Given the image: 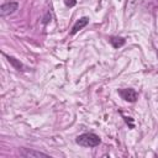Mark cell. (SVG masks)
Listing matches in <instances>:
<instances>
[{
    "mask_svg": "<svg viewBox=\"0 0 158 158\" xmlns=\"http://www.w3.org/2000/svg\"><path fill=\"white\" fill-rule=\"evenodd\" d=\"M75 141H77L78 144L84 146V147H96L100 143V137L98 135H95V133L88 132V133L79 135Z\"/></svg>",
    "mask_w": 158,
    "mask_h": 158,
    "instance_id": "6da1fadb",
    "label": "cell"
},
{
    "mask_svg": "<svg viewBox=\"0 0 158 158\" xmlns=\"http://www.w3.org/2000/svg\"><path fill=\"white\" fill-rule=\"evenodd\" d=\"M118 94L121 95V98L123 100H126L128 102H135L138 96L137 91L133 89H121V90H118Z\"/></svg>",
    "mask_w": 158,
    "mask_h": 158,
    "instance_id": "7a4b0ae2",
    "label": "cell"
},
{
    "mask_svg": "<svg viewBox=\"0 0 158 158\" xmlns=\"http://www.w3.org/2000/svg\"><path fill=\"white\" fill-rule=\"evenodd\" d=\"M19 7V4L15 2V1H11V2H6V4H2L0 6V15L1 16H7L10 14H14Z\"/></svg>",
    "mask_w": 158,
    "mask_h": 158,
    "instance_id": "3957f363",
    "label": "cell"
},
{
    "mask_svg": "<svg viewBox=\"0 0 158 158\" xmlns=\"http://www.w3.org/2000/svg\"><path fill=\"white\" fill-rule=\"evenodd\" d=\"M20 154L23 157H48V154L40 152V151H35V149H28V148H21L20 149Z\"/></svg>",
    "mask_w": 158,
    "mask_h": 158,
    "instance_id": "277c9868",
    "label": "cell"
},
{
    "mask_svg": "<svg viewBox=\"0 0 158 158\" xmlns=\"http://www.w3.org/2000/svg\"><path fill=\"white\" fill-rule=\"evenodd\" d=\"M88 22H89V19H88V17H81L80 20H78V21L74 23L73 28H72V35H75L79 30H81L83 27H85V26L88 25Z\"/></svg>",
    "mask_w": 158,
    "mask_h": 158,
    "instance_id": "5b68a950",
    "label": "cell"
},
{
    "mask_svg": "<svg viewBox=\"0 0 158 158\" xmlns=\"http://www.w3.org/2000/svg\"><path fill=\"white\" fill-rule=\"evenodd\" d=\"M6 58H7V60L11 63V65L15 68V69H17V70H23V64L20 62V60H17L16 58H14V57H10V56H6Z\"/></svg>",
    "mask_w": 158,
    "mask_h": 158,
    "instance_id": "8992f818",
    "label": "cell"
},
{
    "mask_svg": "<svg viewBox=\"0 0 158 158\" xmlns=\"http://www.w3.org/2000/svg\"><path fill=\"white\" fill-rule=\"evenodd\" d=\"M110 42H111V44L115 48H118V47H121V46L125 44V40L122 37H111L110 38Z\"/></svg>",
    "mask_w": 158,
    "mask_h": 158,
    "instance_id": "52a82bcc",
    "label": "cell"
},
{
    "mask_svg": "<svg viewBox=\"0 0 158 158\" xmlns=\"http://www.w3.org/2000/svg\"><path fill=\"white\" fill-rule=\"evenodd\" d=\"M64 4L67 6H69V7H72V6H74L77 4V0H64Z\"/></svg>",
    "mask_w": 158,
    "mask_h": 158,
    "instance_id": "ba28073f",
    "label": "cell"
}]
</instances>
